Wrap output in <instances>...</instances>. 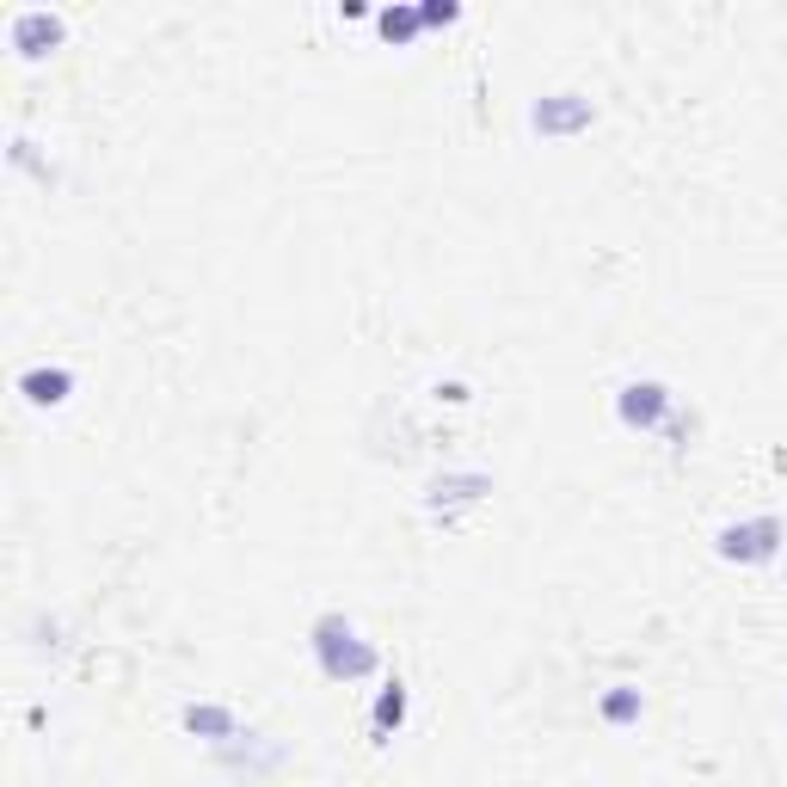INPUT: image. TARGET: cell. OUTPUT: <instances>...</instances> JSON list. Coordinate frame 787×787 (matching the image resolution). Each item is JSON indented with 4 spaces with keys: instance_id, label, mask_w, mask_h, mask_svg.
Segmentation results:
<instances>
[{
    "instance_id": "1",
    "label": "cell",
    "mask_w": 787,
    "mask_h": 787,
    "mask_svg": "<svg viewBox=\"0 0 787 787\" xmlns=\"http://www.w3.org/2000/svg\"><path fill=\"white\" fill-rule=\"evenodd\" d=\"M314 646H321V665L333 670V677H363V670H375V653L357 640V627L339 622V615H326V622L314 627Z\"/></svg>"
},
{
    "instance_id": "2",
    "label": "cell",
    "mask_w": 787,
    "mask_h": 787,
    "mask_svg": "<svg viewBox=\"0 0 787 787\" xmlns=\"http://www.w3.org/2000/svg\"><path fill=\"white\" fill-rule=\"evenodd\" d=\"M775 542H781V523L757 517V523H733V529L720 535V554L726 561H769Z\"/></svg>"
},
{
    "instance_id": "3",
    "label": "cell",
    "mask_w": 787,
    "mask_h": 787,
    "mask_svg": "<svg viewBox=\"0 0 787 787\" xmlns=\"http://www.w3.org/2000/svg\"><path fill=\"white\" fill-rule=\"evenodd\" d=\"M665 406H670V394L658 382L622 387V418H627V425H658V418H665Z\"/></svg>"
},
{
    "instance_id": "4",
    "label": "cell",
    "mask_w": 787,
    "mask_h": 787,
    "mask_svg": "<svg viewBox=\"0 0 787 787\" xmlns=\"http://www.w3.org/2000/svg\"><path fill=\"white\" fill-rule=\"evenodd\" d=\"M56 38H62V26H56L50 13H19V19H13V43H19L26 56H38L43 43H56Z\"/></svg>"
},
{
    "instance_id": "5",
    "label": "cell",
    "mask_w": 787,
    "mask_h": 787,
    "mask_svg": "<svg viewBox=\"0 0 787 787\" xmlns=\"http://www.w3.org/2000/svg\"><path fill=\"white\" fill-rule=\"evenodd\" d=\"M19 387H26V394H31L38 406H56V401L68 394V370H31Z\"/></svg>"
},
{
    "instance_id": "6",
    "label": "cell",
    "mask_w": 787,
    "mask_h": 787,
    "mask_svg": "<svg viewBox=\"0 0 787 787\" xmlns=\"http://www.w3.org/2000/svg\"><path fill=\"white\" fill-rule=\"evenodd\" d=\"M591 105H535V123L542 130H566V123H585Z\"/></svg>"
},
{
    "instance_id": "7",
    "label": "cell",
    "mask_w": 787,
    "mask_h": 787,
    "mask_svg": "<svg viewBox=\"0 0 787 787\" xmlns=\"http://www.w3.org/2000/svg\"><path fill=\"white\" fill-rule=\"evenodd\" d=\"M401 714H406V689H401V683H387L382 702H375V726L387 733V726H401Z\"/></svg>"
},
{
    "instance_id": "8",
    "label": "cell",
    "mask_w": 787,
    "mask_h": 787,
    "mask_svg": "<svg viewBox=\"0 0 787 787\" xmlns=\"http://www.w3.org/2000/svg\"><path fill=\"white\" fill-rule=\"evenodd\" d=\"M185 726H191V733H228V714H215V707H191Z\"/></svg>"
},
{
    "instance_id": "9",
    "label": "cell",
    "mask_w": 787,
    "mask_h": 787,
    "mask_svg": "<svg viewBox=\"0 0 787 787\" xmlns=\"http://www.w3.org/2000/svg\"><path fill=\"white\" fill-rule=\"evenodd\" d=\"M634 707H640V695H634V689H622V695H609V702H603V714H609V720H627Z\"/></svg>"
},
{
    "instance_id": "10",
    "label": "cell",
    "mask_w": 787,
    "mask_h": 787,
    "mask_svg": "<svg viewBox=\"0 0 787 787\" xmlns=\"http://www.w3.org/2000/svg\"><path fill=\"white\" fill-rule=\"evenodd\" d=\"M413 26H418L413 13H382V31H387V38H394V31H401V38H406V31H413Z\"/></svg>"
}]
</instances>
